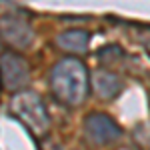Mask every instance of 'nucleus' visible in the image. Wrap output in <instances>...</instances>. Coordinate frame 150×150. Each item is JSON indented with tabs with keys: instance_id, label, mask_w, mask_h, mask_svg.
I'll list each match as a JSON object with an SVG mask.
<instances>
[{
	"instance_id": "5",
	"label": "nucleus",
	"mask_w": 150,
	"mask_h": 150,
	"mask_svg": "<svg viewBox=\"0 0 150 150\" xmlns=\"http://www.w3.org/2000/svg\"><path fill=\"white\" fill-rule=\"evenodd\" d=\"M82 132L92 146H106L122 136V128L118 126V122L104 112H90L82 122Z\"/></svg>"
},
{
	"instance_id": "2",
	"label": "nucleus",
	"mask_w": 150,
	"mask_h": 150,
	"mask_svg": "<svg viewBox=\"0 0 150 150\" xmlns=\"http://www.w3.org/2000/svg\"><path fill=\"white\" fill-rule=\"evenodd\" d=\"M10 114L22 124L36 140H42L48 136L50 132V114L44 100L32 90H22L12 96L10 104H8Z\"/></svg>"
},
{
	"instance_id": "1",
	"label": "nucleus",
	"mask_w": 150,
	"mask_h": 150,
	"mask_svg": "<svg viewBox=\"0 0 150 150\" xmlns=\"http://www.w3.org/2000/svg\"><path fill=\"white\" fill-rule=\"evenodd\" d=\"M50 92L60 104L76 108L90 94V70L76 56L60 58L48 76Z\"/></svg>"
},
{
	"instance_id": "7",
	"label": "nucleus",
	"mask_w": 150,
	"mask_h": 150,
	"mask_svg": "<svg viewBox=\"0 0 150 150\" xmlns=\"http://www.w3.org/2000/svg\"><path fill=\"white\" fill-rule=\"evenodd\" d=\"M56 46L68 54H84L90 46V32L84 28H68L56 36Z\"/></svg>"
},
{
	"instance_id": "3",
	"label": "nucleus",
	"mask_w": 150,
	"mask_h": 150,
	"mask_svg": "<svg viewBox=\"0 0 150 150\" xmlns=\"http://www.w3.org/2000/svg\"><path fill=\"white\" fill-rule=\"evenodd\" d=\"M0 38L14 50L30 46L34 40V28L28 16L20 10H10L0 14Z\"/></svg>"
},
{
	"instance_id": "4",
	"label": "nucleus",
	"mask_w": 150,
	"mask_h": 150,
	"mask_svg": "<svg viewBox=\"0 0 150 150\" xmlns=\"http://www.w3.org/2000/svg\"><path fill=\"white\" fill-rule=\"evenodd\" d=\"M0 82H2V88L8 92L16 94L26 90V86L30 82L28 60L14 50L2 52L0 54Z\"/></svg>"
},
{
	"instance_id": "8",
	"label": "nucleus",
	"mask_w": 150,
	"mask_h": 150,
	"mask_svg": "<svg viewBox=\"0 0 150 150\" xmlns=\"http://www.w3.org/2000/svg\"><path fill=\"white\" fill-rule=\"evenodd\" d=\"M124 58V52H122V48L116 46V44H108V46H104L100 50V54H98V60L102 62V66H114L118 60H122Z\"/></svg>"
},
{
	"instance_id": "6",
	"label": "nucleus",
	"mask_w": 150,
	"mask_h": 150,
	"mask_svg": "<svg viewBox=\"0 0 150 150\" xmlns=\"http://www.w3.org/2000/svg\"><path fill=\"white\" fill-rule=\"evenodd\" d=\"M90 90H94L96 96L102 100H114L124 90V82L114 70L100 68L90 74Z\"/></svg>"
}]
</instances>
